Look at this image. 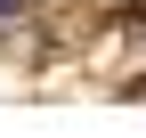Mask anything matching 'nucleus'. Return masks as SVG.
<instances>
[{
  "label": "nucleus",
  "instance_id": "f257e3e1",
  "mask_svg": "<svg viewBox=\"0 0 146 138\" xmlns=\"http://www.w3.org/2000/svg\"><path fill=\"white\" fill-rule=\"evenodd\" d=\"M0 8H16V0H0Z\"/></svg>",
  "mask_w": 146,
  "mask_h": 138
}]
</instances>
